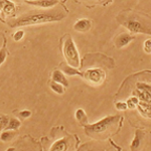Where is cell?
I'll return each mask as SVG.
<instances>
[{
	"label": "cell",
	"instance_id": "obj_23",
	"mask_svg": "<svg viewBox=\"0 0 151 151\" xmlns=\"http://www.w3.org/2000/svg\"><path fill=\"white\" fill-rule=\"evenodd\" d=\"M23 36H24V31L23 30H18V31H16V32L14 33L13 40L15 41H20L23 38Z\"/></svg>",
	"mask_w": 151,
	"mask_h": 151
},
{
	"label": "cell",
	"instance_id": "obj_2",
	"mask_svg": "<svg viewBox=\"0 0 151 151\" xmlns=\"http://www.w3.org/2000/svg\"><path fill=\"white\" fill-rule=\"evenodd\" d=\"M120 119L121 117L118 115L105 117L95 124L85 125V131L92 138H106L113 133V129L117 128Z\"/></svg>",
	"mask_w": 151,
	"mask_h": 151
},
{
	"label": "cell",
	"instance_id": "obj_18",
	"mask_svg": "<svg viewBox=\"0 0 151 151\" xmlns=\"http://www.w3.org/2000/svg\"><path fill=\"white\" fill-rule=\"evenodd\" d=\"M15 134L16 133L13 130H6L4 132H2V134L0 135V139L4 141V142H8L15 136Z\"/></svg>",
	"mask_w": 151,
	"mask_h": 151
},
{
	"label": "cell",
	"instance_id": "obj_16",
	"mask_svg": "<svg viewBox=\"0 0 151 151\" xmlns=\"http://www.w3.org/2000/svg\"><path fill=\"white\" fill-rule=\"evenodd\" d=\"M76 119L79 121L81 124H87L88 123V117L87 114L85 113V111L83 109H78L76 111Z\"/></svg>",
	"mask_w": 151,
	"mask_h": 151
},
{
	"label": "cell",
	"instance_id": "obj_15",
	"mask_svg": "<svg viewBox=\"0 0 151 151\" xmlns=\"http://www.w3.org/2000/svg\"><path fill=\"white\" fill-rule=\"evenodd\" d=\"M50 89L55 92V93H57L58 95H63L65 91V86H63L62 84H58V83L53 82V81H52V83L50 84Z\"/></svg>",
	"mask_w": 151,
	"mask_h": 151
},
{
	"label": "cell",
	"instance_id": "obj_6",
	"mask_svg": "<svg viewBox=\"0 0 151 151\" xmlns=\"http://www.w3.org/2000/svg\"><path fill=\"white\" fill-rule=\"evenodd\" d=\"M83 77L86 79V81L92 83L94 85H100L104 82L106 74L103 70L95 68V69H89L83 74Z\"/></svg>",
	"mask_w": 151,
	"mask_h": 151
},
{
	"label": "cell",
	"instance_id": "obj_14",
	"mask_svg": "<svg viewBox=\"0 0 151 151\" xmlns=\"http://www.w3.org/2000/svg\"><path fill=\"white\" fill-rule=\"evenodd\" d=\"M60 70L63 73H65V75H68V76H83L82 73H80L76 68H73L70 67L69 65H60Z\"/></svg>",
	"mask_w": 151,
	"mask_h": 151
},
{
	"label": "cell",
	"instance_id": "obj_9",
	"mask_svg": "<svg viewBox=\"0 0 151 151\" xmlns=\"http://www.w3.org/2000/svg\"><path fill=\"white\" fill-rule=\"evenodd\" d=\"M143 139H144V133L140 130H137L135 132V135H134V138H133L132 142H131V145H130L131 151L139 150L141 145H142Z\"/></svg>",
	"mask_w": 151,
	"mask_h": 151
},
{
	"label": "cell",
	"instance_id": "obj_3",
	"mask_svg": "<svg viewBox=\"0 0 151 151\" xmlns=\"http://www.w3.org/2000/svg\"><path fill=\"white\" fill-rule=\"evenodd\" d=\"M139 101V109L142 113H151V85L138 83L137 90L134 92Z\"/></svg>",
	"mask_w": 151,
	"mask_h": 151
},
{
	"label": "cell",
	"instance_id": "obj_5",
	"mask_svg": "<svg viewBox=\"0 0 151 151\" xmlns=\"http://www.w3.org/2000/svg\"><path fill=\"white\" fill-rule=\"evenodd\" d=\"M123 25L128 29L130 32L133 33H148L151 35V30L145 25L142 21H140L138 18L131 17L126 19L123 22Z\"/></svg>",
	"mask_w": 151,
	"mask_h": 151
},
{
	"label": "cell",
	"instance_id": "obj_25",
	"mask_svg": "<svg viewBox=\"0 0 151 151\" xmlns=\"http://www.w3.org/2000/svg\"><path fill=\"white\" fill-rule=\"evenodd\" d=\"M7 151H15V150H14L13 148H10V149H8V150H7Z\"/></svg>",
	"mask_w": 151,
	"mask_h": 151
},
{
	"label": "cell",
	"instance_id": "obj_24",
	"mask_svg": "<svg viewBox=\"0 0 151 151\" xmlns=\"http://www.w3.org/2000/svg\"><path fill=\"white\" fill-rule=\"evenodd\" d=\"M19 115L22 117V118L26 119V118H29V117L31 116V112L29 111V110H22V111H20Z\"/></svg>",
	"mask_w": 151,
	"mask_h": 151
},
{
	"label": "cell",
	"instance_id": "obj_12",
	"mask_svg": "<svg viewBox=\"0 0 151 151\" xmlns=\"http://www.w3.org/2000/svg\"><path fill=\"white\" fill-rule=\"evenodd\" d=\"M0 10L5 15H11L15 8H14V4L9 0H0Z\"/></svg>",
	"mask_w": 151,
	"mask_h": 151
},
{
	"label": "cell",
	"instance_id": "obj_7",
	"mask_svg": "<svg viewBox=\"0 0 151 151\" xmlns=\"http://www.w3.org/2000/svg\"><path fill=\"white\" fill-rule=\"evenodd\" d=\"M25 2L40 8H52L58 4V0H25Z\"/></svg>",
	"mask_w": 151,
	"mask_h": 151
},
{
	"label": "cell",
	"instance_id": "obj_10",
	"mask_svg": "<svg viewBox=\"0 0 151 151\" xmlns=\"http://www.w3.org/2000/svg\"><path fill=\"white\" fill-rule=\"evenodd\" d=\"M133 40V36L129 33H121L115 40V45L117 48H122L127 47L129 43Z\"/></svg>",
	"mask_w": 151,
	"mask_h": 151
},
{
	"label": "cell",
	"instance_id": "obj_4",
	"mask_svg": "<svg viewBox=\"0 0 151 151\" xmlns=\"http://www.w3.org/2000/svg\"><path fill=\"white\" fill-rule=\"evenodd\" d=\"M63 52H64V55L69 65L76 68V69H78L81 65H80L81 64V60H80V55L79 52H78V48L76 47L74 40L69 35L65 37L64 41Z\"/></svg>",
	"mask_w": 151,
	"mask_h": 151
},
{
	"label": "cell",
	"instance_id": "obj_20",
	"mask_svg": "<svg viewBox=\"0 0 151 151\" xmlns=\"http://www.w3.org/2000/svg\"><path fill=\"white\" fill-rule=\"evenodd\" d=\"M6 58H7V50H6V48L3 47L0 50V65L5 62Z\"/></svg>",
	"mask_w": 151,
	"mask_h": 151
},
{
	"label": "cell",
	"instance_id": "obj_8",
	"mask_svg": "<svg viewBox=\"0 0 151 151\" xmlns=\"http://www.w3.org/2000/svg\"><path fill=\"white\" fill-rule=\"evenodd\" d=\"M91 27H92L91 20L87 18L79 19L74 25V29L76 31H78V32H87V31H89L91 29Z\"/></svg>",
	"mask_w": 151,
	"mask_h": 151
},
{
	"label": "cell",
	"instance_id": "obj_11",
	"mask_svg": "<svg viewBox=\"0 0 151 151\" xmlns=\"http://www.w3.org/2000/svg\"><path fill=\"white\" fill-rule=\"evenodd\" d=\"M52 81L57 82L58 84H62L63 86H65V88L69 86V82H68L67 78H65V74L60 70H53V73L52 75Z\"/></svg>",
	"mask_w": 151,
	"mask_h": 151
},
{
	"label": "cell",
	"instance_id": "obj_19",
	"mask_svg": "<svg viewBox=\"0 0 151 151\" xmlns=\"http://www.w3.org/2000/svg\"><path fill=\"white\" fill-rule=\"evenodd\" d=\"M9 120H10V118H9L8 116L0 115V130L6 129L7 125H8V123H9Z\"/></svg>",
	"mask_w": 151,
	"mask_h": 151
},
{
	"label": "cell",
	"instance_id": "obj_17",
	"mask_svg": "<svg viewBox=\"0 0 151 151\" xmlns=\"http://www.w3.org/2000/svg\"><path fill=\"white\" fill-rule=\"evenodd\" d=\"M20 126H21V122L18 120V119L10 118L8 125H7V127H6V130H17Z\"/></svg>",
	"mask_w": 151,
	"mask_h": 151
},
{
	"label": "cell",
	"instance_id": "obj_1",
	"mask_svg": "<svg viewBox=\"0 0 151 151\" xmlns=\"http://www.w3.org/2000/svg\"><path fill=\"white\" fill-rule=\"evenodd\" d=\"M65 17V13L62 9H50L47 11H33L20 15L19 17L9 20L10 27H22V26L36 25L41 23L57 22Z\"/></svg>",
	"mask_w": 151,
	"mask_h": 151
},
{
	"label": "cell",
	"instance_id": "obj_21",
	"mask_svg": "<svg viewBox=\"0 0 151 151\" xmlns=\"http://www.w3.org/2000/svg\"><path fill=\"white\" fill-rule=\"evenodd\" d=\"M143 50H144V52L150 55L151 53V40H147L144 41V43H143Z\"/></svg>",
	"mask_w": 151,
	"mask_h": 151
},
{
	"label": "cell",
	"instance_id": "obj_22",
	"mask_svg": "<svg viewBox=\"0 0 151 151\" xmlns=\"http://www.w3.org/2000/svg\"><path fill=\"white\" fill-rule=\"evenodd\" d=\"M115 106L118 111H125L128 108L127 103H125V102H118V103H116Z\"/></svg>",
	"mask_w": 151,
	"mask_h": 151
},
{
	"label": "cell",
	"instance_id": "obj_13",
	"mask_svg": "<svg viewBox=\"0 0 151 151\" xmlns=\"http://www.w3.org/2000/svg\"><path fill=\"white\" fill-rule=\"evenodd\" d=\"M68 147H69L68 141L65 139H60L53 143L50 151H67Z\"/></svg>",
	"mask_w": 151,
	"mask_h": 151
}]
</instances>
